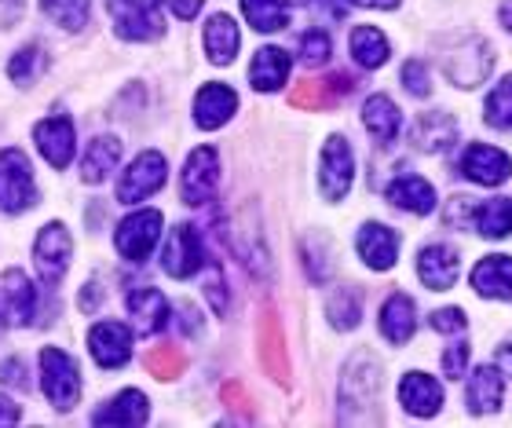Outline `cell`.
I'll return each instance as SVG.
<instances>
[{"label": "cell", "instance_id": "33", "mask_svg": "<svg viewBox=\"0 0 512 428\" xmlns=\"http://www.w3.org/2000/svg\"><path fill=\"white\" fill-rule=\"evenodd\" d=\"M483 238L512 235V198H491L483 205H472V224Z\"/></svg>", "mask_w": 512, "mask_h": 428}, {"label": "cell", "instance_id": "13", "mask_svg": "<svg viewBox=\"0 0 512 428\" xmlns=\"http://www.w3.org/2000/svg\"><path fill=\"white\" fill-rule=\"evenodd\" d=\"M512 172V158L505 150L491 147V143H472L461 154V176L480 187H498V183L509 180Z\"/></svg>", "mask_w": 512, "mask_h": 428}, {"label": "cell", "instance_id": "39", "mask_svg": "<svg viewBox=\"0 0 512 428\" xmlns=\"http://www.w3.org/2000/svg\"><path fill=\"white\" fill-rule=\"evenodd\" d=\"M487 125L498 132H512V74L487 96Z\"/></svg>", "mask_w": 512, "mask_h": 428}, {"label": "cell", "instance_id": "34", "mask_svg": "<svg viewBox=\"0 0 512 428\" xmlns=\"http://www.w3.org/2000/svg\"><path fill=\"white\" fill-rule=\"evenodd\" d=\"M260 363H264L278 381H286L289 363H286V348H282V330H278L275 311H267L264 319H260Z\"/></svg>", "mask_w": 512, "mask_h": 428}, {"label": "cell", "instance_id": "52", "mask_svg": "<svg viewBox=\"0 0 512 428\" xmlns=\"http://www.w3.org/2000/svg\"><path fill=\"white\" fill-rule=\"evenodd\" d=\"M176 311H180L183 333H194V330H198V308H194V304H176Z\"/></svg>", "mask_w": 512, "mask_h": 428}, {"label": "cell", "instance_id": "45", "mask_svg": "<svg viewBox=\"0 0 512 428\" xmlns=\"http://www.w3.org/2000/svg\"><path fill=\"white\" fill-rule=\"evenodd\" d=\"M0 381L11 388H19V392H30V377H26V363H22V359L0 363Z\"/></svg>", "mask_w": 512, "mask_h": 428}, {"label": "cell", "instance_id": "16", "mask_svg": "<svg viewBox=\"0 0 512 428\" xmlns=\"http://www.w3.org/2000/svg\"><path fill=\"white\" fill-rule=\"evenodd\" d=\"M235 110H238L235 88L220 85V81L205 85L202 92L194 96V121H198V129H205V132L227 125V121L235 118Z\"/></svg>", "mask_w": 512, "mask_h": 428}, {"label": "cell", "instance_id": "42", "mask_svg": "<svg viewBox=\"0 0 512 428\" xmlns=\"http://www.w3.org/2000/svg\"><path fill=\"white\" fill-rule=\"evenodd\" d=\"M403 88L410 92V96H417V99H428V96H432L428 66H425V63H417V59H410V63L403 66Z\"/></svg>", "mask_w": 512, "mask_h": 428}, {"label": "cell", "instance_id": "35", "mask_svg": "<svg viewBox=\"0 0 512 428\" xmlns=\"http://www.w3.org/2000/svg\"><path fill=\"white\" fill-rule=\"evenodd\" d=\"M388 55H392V48H388V37H384L381 30H374V26H359V30H352V59L363 70H377V66L388 63Z\"/></svg>", "mask_w": 512, "mask_h": 428}, {"label": "cell", "instance_id": "30", "mask_svg": "<svg viewBox=\"0 0 512 428\" xmlns=\"http://www.w3.org/2000/svg\"><path fill=\"white\" fill-rule=\"evenodd\" d=\"M363 125L377 143H392L399 136V129H403V114L388 96H370L363 107Z\"/></svg>", "mask_w": 512, "mask_h": 428}, {"label": "cell", "instance_id": "7", "mask_svg": "<svg viewBox=\"0 0 512 428\" xmlns=\"http://www.w3.org/2000/svg\"><path fill=\"white\" fill-rule=\"evenodd\" d=\"M70 253H74L70 231L63 224H44L37 242H33V264H37V275H41L44 286L55 289L63 282L66 268H70Z\"/></svg>", "mask_w": 512, "mask_h": 428}, {"label": "cell", "instance_id": "44", "mask_svg": "<svg viewBox=\"0 0 512 428\" xmlns=\"http://www.w3.org/2000/svg\"><path fill=\"white\" fill-rule=\"evenodd\" d=\"M465 370H469V344H465V341L450 344L447 352H443V374H447V377H465Z\"/></svg>", "mask_w": 512, "mask_h": 428}, {"label": "cell", "instance_id": "14", "mask_svg": "<svg viewBox=\"0 0 512 428\" xmlns=\"http://www.w3.org/2000/svg\"><path fill=\"white\" fill-rule=\"evenodd\" d=\"M88 352L103 370H118L132 359V333L121 322H99L88 333Z\"/></svg>", "mask_w": 512, "mask_h": 428}, {"label": "cell", "instance_id": "17", "mask_svg": "<svg viewBox=\"0 0 512 428\" xmlns=\"http://www.w3.org/2000/svg\"><path fill=\"white\" fill-rule=\"evenodd\" d=\"M355 249H359L366 268L388 271L399 257V235L388 224H363L359 238H355Z\"/></svg>", "mask_w": 512, "mask_h": 428}, {"label": "cell", "instance_id": "25", "mask_svg": "<svg viewBox=\"0 0 512 428\" xmlns=\"http://www.w3.org/2000/svg\"><path fill=\"white\" fill-rule=\"evenodd\" d=\"M472 289L487 300H512V257H483L472 268Z\"/></svg>", "mask_w": 512, "mask_h": 428}, {"label": "cell", "instance_id": "43", "mask_svg": "<svg viewBox=\"0 0 512 428\" xmlns=\"http://www.w3.org/2000/svg\"><path fill=\"white\" fill-rule=\"evenodd\" d=\"M432 330L447 333V337H461V333L469 330V319H465V311L461 308H439L432 311Z\"/></svg>", "mask_w": 512, "mask_h": 428}, {"label": "cell", "instance_id": "6", "mask_svg": "<svg viewBox=\"0 0 512 428\" xmlns=\"http://www.w3.org/2000/svg\"><path fill=\"white\" fill-rule=\"evenodd\" d=\"M161 238V213L158 209H139V213L125 216L114 231V246L125 260L143 264L150 257V249L158 246Z\"/></svg>", "mask_w": 512, "mask_h": 428}, {"label": "cell", "instance_id": "18", "mask_svg": "<svg viewBox=\"0 0 512 428\" xmlns=\"http://www.w3.org/2000/svg\"><path fill=\"white\" fill-rule=\"evenodd\" d=\"M458 271H461V260H458V249L450 246H425L417 253V279L425 282L428 289H450L458 282Z\"/></svg>", "mask_w": 512, "mask_h": 428}, {"label": "cell", "instance_id": "54", "mask_svg": "<svg viewBox=\"0 0 512 428\" xmlns=\"http://www.w3.org/2000/svg\"><path fill=\"white\" fill-rule=\"evenodd\" d=\"M355 4H363V8H381V11L399 8V0H355Z\"/></svg>", "mask_w": 512, "mask_h": 428}, {"label": "cell", "instance_id": "29", "mask_svg": "<svg viewBox=\"0 0 512 428\" xmlns=\"http://www.w3.org/2000/svg\"><path fill=\"white\" fill-rule=\"evenodd\" d=\"M121 161V140L118 136H99L85 147L81 158V180L85 183H103Z\"/></svg>", "mask_w": 512, "mask_h": 428}, {"label": "cell", "instance_id": "36", "mask_svg": "<svg viewBox=\"0 0 512 428\" xmlns=\"http://www.w3.org/2000/svg\"><path fill=\"white\" fill-rule=\"evenodd\" d=\"M242 15L249 19V26H253V30L278 33V30H286L289 4H286V0H242Z\"/></svg>", "mask_w": 512, "mask_h": 428}, {"label": "cell", "instance_id": "4", "mask_svg": "<svg viewBox=\"0 0 512 428\" xmlns=\"http://www.w3.org/2000/svg\"><path fill=\"white\" fill-rule=\"evenodd\" d=\"M107 11L114 19V33L125 41H158L165 33L158 0H107Z\"/></svg>", "mask_w": 512, "mask_h": 428}, {"label": "cell", "instance_id": "56", "mask_svg": "<svg viewBox=\"0 0 512 428\" xmlns=\"http://www.w3.org/2000/svg\"><path fill=\"white\" fill-rule=\"evenodd\" d=\"M498 363L505 366V377H509L512 374V344H505L502 352H498Z\"/></svg>", "mask_w": 512, "mask_h": 428}, {"label": "cell", "instance_id": "20", "mask_svg": "<svg viewBox=\"0 0 512 428\" xmlns=\"http://www.w3.org/2000/svg\"><path fill=\"white\" fill-rule=\"evenodd\" d=\"M454 140H458V121L443 114V110L421 114L414 121V129H410V143L417 150H425V154H443V150L454 147Z\"/></svg>", "mask_w": 512, "mask_h": 428}, {"label": "cell", "instance_id": "23", "mask_svg": "<svg viewBox=\"0 0 512 428\" xmlns=\"http://www.w3.org/2000/svg\"><path fill=\"white\" fill-rule=\"evenodd\" d=\"M128 315H132L139 333H158V330H165L172 308H169V300H165V293H158L154 286H143L128 293Z\"/></svg>", "mask_w": 512, "mask_h": 428}, {"label": "cell", "instance_id": "55", "mask_svg": "<svg viewBox=\"0 0 512 428\" xmlns=\"http://www.w3.org/2000/svg\"><path fill=\"white\" fill-rule=\"evenodd\" d=\"M498 19H502V26L512 33V0H505L502 8H498Z\"/></svg>", "mask_w": 512, "mask_h": 428}, {"label": "cell", "instance_id": "51", "mask_svg": "<svg viewBox=\"0 0 512 428\" xmlns=\"http://www.w3.org/2000/svg\"><path fill=\"white\" fill-rule=\"evenodd\" d=\"M99 297H103V286H99V279H92L85 289H81V311H96Z\"/></svg>", "mask_w": 512, "mask_h": 428}, {"label": "cell", "instance_id": "19", "mask_svg": "<svg viewBox=\"0 0 512 428\" xmlns=\"http://www.w3.org/2000/svg\"><path fill=\"white\" fill-rule=\"evenodd\" d=\"M399 403H403V410L414 414V418H432V414H439V407H443V388H439L436 377L414 370V374H406L403 381H399Z\"/></svg>", "mask_w": 512, "mask_h": 428}, {"label": "cell", "instance_id": "48", "mask_svg": "<svg viewBox=\"0 0 512 428\" xmlns=\"http://www.w3.org/2000/svg\"><path fill=\"white\" fill-rule=\"evenodd\" d=\"M308 4L315 15H322V19L341 22L344 15H348V0H308Z\"/></svg>", "mask_w": 512, "mask_h": 428}, {"label": "cell", "instance_id": "12", "mask_svg": "<svg viewBox=\"0 0 512 428\" xmlns=\"http://www.w3.org/2000/svg\"><path fill=\"white\" fill-rule=\"evenodd\" d=\"M165 176H169V169H165V158H161L158 150H143V154H139V158L125 169V176H121L118 202H125V205L143 202V198H150V194L165 183Z\"/></svg>", "mask_w": 512, "mask_h": 428}, {"label": "cell", "instance_id": "1", "mask_svg": "<svg viewBox=\"0 0 512 428\" xmlns=\"http://www.w3.org/2000/svg\"><path fill=\"white\" fill-rule=\"evenodd\" d=\"M377 399H381V363L374 352L359 348L348 355L341 374V421L344 425H377L381 421Z\"/></svg>", "mask_w": 512, "mask_h": 428}, {"label": "cell", "instance_id": "22", "mask_svg": "<svg viewBox=\"0 0 512 428\" xmlns=\"http://www.w3.org/2000/svg\"><path fill=\"white\" fill-rule=\"evenodd\" d=\"M465 399H469L472 414H494L505 399V374L498 366H476L469 388H465Z\"/></svg>", "mask_w": 512, "mask_h": 428}, {"label": "cell", "instance_id": "26", "mask_svg": "<svg viewBox=\"0 0 512 428\" xmlns=\"http://www.w3.org/2000/svg\"><path fill=\"white\" fill-rule=\"evenodd\" d=\"M289 52L267 44L253 55V66H249V81H253L256 92H278V88L289 81Z\"/></svg>", "mask_w": 512, "mask_h": 428}, {"label": "cell", "instance_id": "31", "mask_svg": "<svg viewBox=\"0 0 512 428\" xmlns=\"http://www.w3.org/2000/svg\"><path fill=\"white\" fill-rule=\"evenodd\" d=\"M147 414H150L147 396L136 392V388H128V392H121L118 399H110L103 410H96L92 425H143Z\"/></svg>", "mask_w": 512, "mask_h": 428}, {"label": "cell", "instance_id": "11", "mask_svg": "<svg viewBox=\"0 0 512 428\" xmlns=\"http://www.w3.org/2000/svg\"><path fill=\"white\" fill-rule=\"evenodd\" d=\"M205 264V246L202 235L194 224H176L172 227L169 242H165V257H161V268L169 271L172 279H191L194 271H202Z\"/></svg>", "mask_w": 512, "mask_h": 428}, {"label": "cell", "instance_id": "40", "mask_svg": "<svg viewBox=\"0 0 512 428\" xmlns=\"http://www.w3.org/2000/svg\"><path fill=\"white\" fill-rule=\"evenodd\" d=\"M183 363H187V359H183V352L176 344H161V348H154V352L147 355V370L158 377V381L176 377L183 370Z\"/></svg>", "mask_w": 512, "mask_h": 428}, {"label": "cell", "instance_id": "8", "mask_svg": "<svg viewBox=\"0 0 512 428\" xmlns=\"http://www.w3.org/2000/svg\"><path fill=\"white\" fill-rule=\"evenodd\" d=\"M355 180V158L352 147L344 136H330L322 147V165H319V187L326 194V202H341L344 194L352 191Z\"/></svg>", "mask_w": 512, "mask_h": 428}, {"label": "cell", "instance_id": "15", "mask_svg": "<svg viewBox=\"0 0 512 428\" xmlns=\"http://www.w3.org/2000/svg\"><path fill=\"white\" fill-rule=\"evenodd\" d=\"M33 140H37V147H41L44 161H48L52 169H66V165L74 161L77 136H74V121L66 118V114L41 121V125L33 129Z\"/></svg>", "mask_w": 512, "mask_h": 428}, {"label": "cell", "instance_id": "38", "mask_svg": "<svg viewBox=\"0 0 512 428\" xmlns=\"http://www.w3.org/2000/svg\"><path fill=\"white\" fill-rule=\"evenodd\" d=\"M44 15L52 22H59L63 30H81L88 22V8H92V0H41Z\"/></svg>", "mask_w": 512, "mask_h": 428}, {"label": "cell", "instance_id": "27", "mask_svg": "<svg viewBox=\"0 0 512 428\" xmlns=\"http://www.w3.org/2000/svg\"><path fill=\"white\" fill-rule=\"evenodd\" d=\"M238 44H242V33H238V22L231 15L220 11V15H213V19L205 22V52H209V63L216 66L235 63Z\"/></svg>", "mask_w": 512, "mask_h": 428}, {"label": "cell", "instance_id": "41", "mask_svg": "<svg viewBox=\"0 0 512 428\" xmlns=\"http://www.w3.org/2000/svg\"><path fill=\"white\" fill-rule=\"evenodd\" d=\"M330 52H333V41L326 30H308L300 37V63L311 66V70L322 63H330Z\"/></svg>", "mask_w": 512, "mask_h": 428}, {"label": "cell", "instance_id": "28", "mask_svg": "<svg viewBox=\"0 0 512 428\" xmlns=\"http://www.w3.org/2000/svg\"><path fill=\"white\" fill-rule=\"evenodd\" d=\"M417 330V308L406 293H392L381 308V333L388 344H406Z\"/></svg>", "mask_w": 512, "mask_h": 428}, {"label": "cell", "instance_id": "50", "mask_svg": "<svg viewBox=\"0 0 512 428\" xmlns=\"http://www.w3.org/2000/svg\"><path fill=\"white\" fill-rule=\"evenodd\" d=\"M165 4H169V8H172V15H176V19L191 22L194 15H198V11H202V4H205V0H165Z\"/></svg>", "mask_w": 512, "mask_h": 428}, {"label": "cell", "instance_id": "2", "mask_svg": "<svg viewBox=\"0 0 512 428\" xmlns=\"http://www.w3.org/2000/svg\"><path fill=\"white\" fill-rule=\"evenodd\" d=\"M439 66L458 88H476L491 77L494 52L480 33H450L439 52Z\"/></svg>", "mask_w": 512, "mask_h": 428}, {"label": "cell", "instance_id": "53", "mask_svg": "<svg viewBox=\"0 0 512 428\" xmlns=\"http://www.w3.org/2000/svg\"><path fill=\"white\" fill-rule=\"evenodd\" d=\"M19 403H11L8 396H0V425H19Z\"/></svg>", "mask_w": 512, "mask_h": 428}, {"label": "cell", "instance_id": "5", "mask_svg": "<svg viewBox=\"0 0 512 428\" xmlns=\"http://www.w3.org/2000/svg\"><path fill=\"white\" fill-rule=\"evenodd\" d=\"M41 385L55 410H74V403L81 399V374L63 348H44L41 352Z\"/></svg>", "mask_w": 512, "mask_h": 428}, {"label": "cell", "instance_id": "3", "mask_svg": "<svg viewBox=\"0 0 512 428\" xmlns=\"http://www.w3.org/2000/svg\"><path fill=\"white\" fill-rule=\"evenodd\" d=\"M37 183H33V165L19 147L0 150V209L4 213H22L37 205Z\"/></svg>", "mask_w": 512, "mask_h": 428}, {"label": "cell", "instance_id": "47", "mask_svg": "<svg viewBox=\"0 0 512 428\" xmlns=\"http://www.w3.org/2000/svg\"><path fill=\"white\" fill-rule=\"evenodd\" d=\"M443 220H447V224H454V227H469L472 224V202H469V198H461V194H458V198H450Z\"/></svg>", "mask_w": 512, "mask_h": 428}, {"label": "cell", "instance_id": "49", "mask_svg": "<svg viewBox=\"0 0 512 428\" xmlns=\"http://www.w3.org/2000/svg\"><path fill=\"white\" fill-rule=\"evenodd\" d=\"M22 11H26V0H0V30H11L22 19Z\"/></svg>", "mask_w": 512, "mask_h": 428}, {"label": "cell", "instance_id": "21", "mask_svg": "<svg viewBox=\"0 0 512 428\" xmlns=\"http://www.w3.org/2000/svg\"><path fill=\"white\" fill-rule=\"evenodd\" d=\"M384 198L395 205V209H403V213H414V216H428L436 209V191H432V183L414 176V172H403L399 180L388 183V191Z\"/></svg>", "mask_w": 512, "mask_h": 428}, {"label": "cell", "instance_id": "37", "mask_svg": "<svg viewBox=\"0 0 512 428\" xmlns=\"http://www.w3.org/2000/svg\"><path fill=\"white\" fill-rule=\"evenodd\" d=\"M48 70V52H44L41 44H26L15 52V59L8 63V74L15 85H33V81H41V74Z\"/></svg>", "mask_w": 512, "mask_h": 428}, {"label": "cell", "instance_id": "10", "mask_svg": "<svg viewBox=\"0 0 512 428\" xmlns=\"http://www.w3.org/2000/svg\"><path fill=\"white\" fill-rule=\"evenodd\" d=\"M216 183H220V158H216L213 147H198L191 150V158L183 165L180 176V194L187 205H205L213 202Z\"/></svg>", "mask_w": 512, "mask_h": 428}, {"label": "cell", "instance_id": "32", "mask_svg": "<svg viewBox=\"0 0 512 428\" xmlns=\"http://www.w3.org/2000/svg\"><path fill=\"white\" fill-rule=\"evenodd\" d=\"M326 315H330L333 330H355L363 322V293L355 286H337L330 293V300H326Z\"/></svg>", "mask_w": 512, "mask_h": 428}, {"label": "cell", "instance_id": "9", "mask_svg": "<svg viewBox=\"0 0 512 428\" xmlns=\"http://www.w3.org/2000/svg\"><path fill=\"white\" fill-rule=\"evenodd\" d=\"M37 315V286L26 271L11 268L0 275V326H30Z\"/></svg>", "mask_w": 512, "mask_h": 428}, {"label": "cell", "instance_id": "46", "mask_svg": "<svg viewBox=\"0 0 512 428\" xmlns=\"http://www.w3.org/2000/svg\"><path fill=\"white\" fill-rule=\"evenodd\" d=\"M205 297L213 300V308L224 315L227 311V289H224V275H220V268L209 271V279H205Z\"/></svg>", "mask_w": 512, "mask_h": 428}, {"label": "cell", "instance_id": "24", "mask_svg": "<svg viewBox=\"0 0 512 428\" xmlns=\"http://www.w3.org/2000/svg\"><path fill=\"white\" fill-rule=\"evenodd\" d=\"M352 88H355V81L348 74H333V77H322V81H300V85L293 88L289 103L300 110H322V107H330V103H337L341 96H348Z\"/></svg>", "mask_w": 512, "mask_h": 428}]
</instances>
